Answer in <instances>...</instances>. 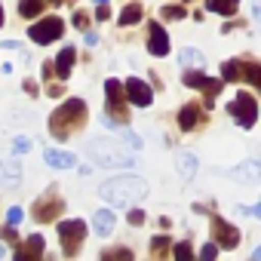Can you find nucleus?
I'll return each instance as SVG.
<instances>
[{
    "mask_svg": "<svg viewBox=\"0 0 261 261\" xmlns=\"http://www.w3.org/2000/svg\"><path fill=\"white\" fill-rule=\"evenodd\" d=\"M83 123H86V101L83 98H68L65 105H59L49 114V133H53V139L65 142L74 133H80Z\"/></svg>",
    "mask_w": 261,
    "mask_h": 261,
    "instance_id": "f257e3e1",
    "label": "nucleus"
},
{
    "mask_svg": "<svg viewBox=\"0 0 261 261\" xmlns=\"http://www.w3.org/2000/svg\"><path fill=\"white\" fill-rule=\"evenodd\" d=\"M98 194H101V200H108L111 206L123 209V206L139 203V200L148 194V185H145L142 178H136V175H117V178L105 181Z\"/></svg>",
    "mask_w": 261,
    "mask_h": 261,
    "instance_id": "f03ea898",
    "label": "nucleus"
},
{
    "mask_svg": "<svg viewBox=\"0 0 261 261\" xmlns=\"http://www.w3.org/2000/svg\"><path fill=\"white\" fill-rule=\"evenodd\" d=\"M129 95H126V83L120 80H105V108H108V126L117 123V126H126L129 123Z\"/></svg>",
    "mask_w": 261,
    "mask_h": 261,
    "instance_id": "7ed1b4c3",
    "label": "nucleus"
},
{
    "mask_svg": "<svg viewBox=\"0 0 261 261\" xmlns=\"http://www.w3.org/2000/svg\"><path fill=\"white\" fill-rule=\"evenodd\" d=\"M62 212H65V200H62L59 188H46V191L34 200V206H31V218H34L37 224H49V221H56Z\"/></svg>",
    "mask_w": 261,
    "mask_h": 261,
    "instance_id": "20e7f679",
    "label": "nucleus"
},
{
    "mask_svg": "<svg viewBox=\"0 0 261 261\" xmlns=\"http://www.w3.org/2000/svg\"><path fill=\"white\" fill-rule=\"evenodd\" d=\"M89 154L101 166H133V154L123 151L120 145H114V139H95V142H89Z\"/></svg>",
    "mask_w": 261,
    "mask_h": 261,
    "instance_id": "39448f33",
    "label": "nucleus"
},
{
    "mask_svg": "<svg viewBox=\"0 0 261 261\" xmlns=\"http://www.w3.org/2000/svg\"><path fill=\"white\" fill-rule=\"evenodd\" d=\"M221 80L224 83H252L255 89H261V65L258 62H237V59H230V62H224L221 65Z\"/></svg>",
    "mask_w": 261,
    "mask_h": 261,
    "instance_id": "423d86ee",
    "label": "nucleus"
},
{
    "mask_svg": "<svg viewBox=\"0 0 261 261\" xmlns=\"http://www.w3.org/2000/svg\"><path fill=\"white\" fill-rule=\"evenodd\" d=\"M59 240H62V252L68 258H74L80 249H83V240H86V221L80 218H68L59 224Z\"/></svg>",
    "mask_w": 261,
    "mask_h": 261,
    "instance_id": "0eeeda50",
    "label": "nucleus"
},
{
    "mask_svg": "<svg viewBox=\"0 0 261 261\" xmlns=\"http://www.w3.org/2000/svg\"><path fill=\"white\" fill-rule=\"evenodd\" d=\"M62 34H65V22L59 16H46V19H40V22H34L28 28V37L34 43H40V46H49V43L62 40Z\"/></svg>",
    "mask_w": 261,
    "mask_h": 261,
    "instance_id": "6e6552de",
    "label": "nucleus"
},
{
    "mask_svg": "<svg viewBox=\"0 0 261 261\" xmlns=\"http://www.w3.org/2000/svg\"><path fill=\"white\" fill-rule=\"evenodd\" d=\"M227 114H230L243 129H249V126L258 120V105H255V98H252L249 92H237V98L227 105Z\"/></svg>",
    "mask_w": 261,
    "mask_h": 261,
    "instance_id": "1a4fd4ad",
    "label": "nucleus"
},
{
    "mask_svg": "<svg viewBox=\"0 0 261 261\" xmlns=\"http://www.w3.org/2000/svg\"><path fill=\"white\" fill-rule=\"evenodd\" d=\"M181 80H185L188 86H194V89H203V92H206V108H212V98L224 89V80H209V77L203 74V68H200V71H185V74H181Z\"/></svg>",
    "mask_w": 261,
    "mask_h": 261,
    "instance_id": "9d476101",
    "label": "nucleus"
},
{
    "mask_svg": "<svg viewBox=\"0 0 261 261\" xmlns=\"http://www.w3.org/2000/svg\"><path fill=\"white\" fill-rule=\"evenodd\" d=\"M212 237L221 249H237V243H240V230L218 215H212Z\"/></svg>",
    "mask_w": 261,
    "mask_h": 261,
    "instance_id": "9b49d317",
    "label": "nucleus"
},
{
    "mask_svg": "<svg viewBox=\"0 0 261 261\" xmlns=\"http://www.w3.org/2000/svg\"><path fill=\"white\" fill-rule=\"evenodd\" d=\"M148 53L157 56V59L169 56V37H166V31H163L160 22H151L148 25Z\"/></svg>",
    "mask_w": 261,
    "mask_h": 261,
    "instance_id": "f8f14e48",
    "label": "nucleus"
},
{
    "mask_svg": "<svg viewBox=\"0 0 261 261\" xmlns=\"http://www.w3.org/2000/svg\"><path fill=\"white\" fill-rule=\"evenodd\" d=\"M126 95H129V101L139 105V108H148V105L154 101L151 86H148L145 80H139V77H129V80H126Z\"/></svg>",
    "mask_w": 261,
    "mask_h": 261,
    "instance_id": "ddd939ff",
    "label": "nucleus"
},
{
    "mask_svg": "<svg viewBox=\"0 0 261 261\" xmlns=\"http://www.w3.org/2000/svg\"><path fill=\"white\" fill-rule=\"evenodd\" d=\"M43 249H46V240H43V237H28L25 243H19V246H16V258L31 261V258H40V255H43Z\"/></svg>",
    "mask_w": 261,
    "mask_h": 261,
    "instance_id": "4468645a",
    "label": "nucleus"
},
{
    "mask_svg": "<svg viewBox=\"0 0 261 261\" xmlns=\"http://www.w3.org/2000/svg\"><path fill=\"white\" fill-rule=\"evenodd\" d=\"M74 62H77V49L74 46H65L59 56H56V77H62V80H68L71 77V71H74Z\"/></svg>",
    "mask_w": 261,
    "mask_h": 261,
    "instance_id": "2eb2a0df",
    "label": "nucleus"
},
{
    "mask_svg": "<svg viewBox=\"0 0 261 261\" xmlns=\"http://www.w3.org/2000/svg\"><path fill=\"white\" fill-rule=\"evenodd\" d=\"M200 123H203V111H200V105H185L181 114H178V126L185 129V133H191V129H197Z\"/></svg>",
    "mask_w": 261,
    "mask_h": 261,
    "instance_id": "dca6fc26",
    "label": "nucleus"
},
{
    "mask_svg": "<svg viewBox=\"0 0 261 261\" xmlns=\"http://www.w3.org/2000/svg\"><path fill=\"white\" fill-rule=\"evenodd\" d=\"M43 160H46L49 166H56V169H71V166L77 163L74 154H68V151H56V148H46V151H43Z\"/></svg>",
    "mask_w": 261,
    "mask_h": 261,
    "instance_id": "f3484780",
    "label": "nucleus"
},
{
    "mask_svg": "<svg viewBox=\"0 0 261 261\" xmlns=\"http://www.w3.org/2000/svg\"><path fill=\"white\" fill-rule=\"evenodd\" d=\"M0 181L4 185H19L22 181V166L16 160H0Z\"/></svg>",
    "mask_w": 261,
    "mask_h": 261,
    "instance_id": "a211bd4d",
    "label": "nucleus"
},
{
    "mask_svg": "<svg viewBox=\"0 0 261 261\" xmlns=\"http://www.w3.org/2000/svg\"><path fill=\"white\" fill-rule=\"evenodd\" d=\"M92 227H95L98 237H108V233L114 230V212H111V209H98V212L92 215Z\"/></svg>",
    "mask_w": 261,
    "mask_h": 261,
    "instance_id": "6ab92c4d",
    "label": "nucleus"
},
{
    "mask_svg": "<svg viewBox=\"0 0 261 261\" xmlns=\"http://www.w3.org/2000/svg\"><path fill=\"white\" fill-rule=\"evenodd\" d=\"M230 175L240 181H261V163H240L237 169H230Z\"/></svg>",
    "mask_w": 261,
    "mask_h": 261,
    "instance_id": "aec40b11",
    "label": "nucleus"
},
{
    "mask_svg": "<svg viewBox=\"0 0 261 261\" xmlns=\"http://www.w3.org/2000/svg\"><path fill=\"white\" fill-rule=\"evenodd\" d=\"M46 7H49V0H19V16L34 19V16H40Z\"/></svg>",
    "mask_w": 261,
    "mask_h": 261,
    "instance_id": "412c9836",
    "label": "nucleus"
},
{
    "mask_svg": "<svg viewBox=\"0 0 261 261\" xmlns=\"http://www.w3.org/2000/svg\"><path fill=\"white\" fill-rule=\"evenodd\" d=\"M240 7V0H206V10L218 13V16H233Z\"/></svg>",
    "mask_w": 261,
    "mask_h": 261,
    "instance_id": "4be33fe9",
    "label": "nucleus"
},
{
    "mask_svg": "<svg viewBox=\"0 0 261 261\" xmlns=\"http://www.w3.org/2000/svg\"><path fill=\"white\" fill-rule=\"evenodd\" d=\"M142 4H126L123 7V13H120V25L126 28V25H136V22H142Z\"/></svg>",
    "mask_w": 261,
    "mask_h": 261,
    "instance_id": "5701e85b",
    "label": "nucleus"
},
{
    "mask_svg": "<svg viewBox=\"0 0 261 261\" xmlns=\"http://www.w3.org/2000/svg\"><path fill=\"white\" fill-rule=\"evenodd\" d=\"M178 62H181L185 68H203V65H206L197 49H181V53H178Z\"/></svg>",
    "mask_w": 261,
    "mask_h": 261,
    "instance_id": "b1692460",
    "label": "nucleus"
},
{
    "mask_svg": "<svg viewBox=\"0 0 261 261\" xmlns=\"http://www.w3.org/2000/svg\"><path fill=\"white\" fill-rule=\"evenodd\" d=\"M151 255H154V258H166V255H169V237H166V233L154 237V243H151Z\"/></svg>",
    "mask_w": 261,
    "mask_h": 261,
    "instance_id": "393cba45",
    "label": "nucleus"
},
{
    "mask_svg": "<svg viewBox=\"0 0 261 261\" xmlns=\"http://www.w3.org/2000/svg\"><path fill=\"white\" fill-rule=\"evenodd\" d=\"M194 169H197V160H194L191 154H181V157H178V172H181L185 178H191Z\"/></svg>",
    "mask_w": 261,
    "mask_h": 261,
    "instance_id": "a878e982",
    "label": "nucleus"
},
{
    "mask_svg": "<svg viewBox=\"0 0 261 261\" xmlns=\"http://www.w3.org/2000/svg\"><path fill=\"white\" fill-rule=\"evenodd\" d=\"M0 237H4V243H10L13 249L22 243V240H19V233H16V224H10V221H7V227H0Z\"/></svg>",
    "mask_w": 261,
    "mask_h": 261,
    "instance_id": "bb28decb",
    "label": "nucleus"
},
{
    "mask_svg": "<svg viewBox=\"0 0 261 261\" xmlns=\"http://www.w3.org/2000/svg\"><path fill=\"white\" fill-rule=\"evenodd\" d=\"M160 16H163L166 22H178V19H185L188 13H185V7H163V10H160Z\"/></svg>",
    "mask_w": 261,
    "mask_h": 261,
    "instance_id": "cd10ccee",
    "label": "nucleus"
},
{
    "mask_svg": "<svg viewBox=\"0 0 261 261\" xmlns=\"http://www.w3.org/2000/svg\"><path fill=\"white\" fill-rule=\"evenodd\" d=\"M74 28L77 31H89V13L86 10H77L74 13Z\"/></svg>",
    "mask_w": 261,
    "mask_h": 261,
    "instance_id": "c85d7f7f",
    "label": "nucleus"
},
{
    "mask_svg": "<svg viewBox=\"0 0 261 261\" xmlns=\"http://www.w3.org/2000/svg\"><path fill=\"white\" fill-rule=\"evenodd\" d=\"M101 258H123V261H129V258H133V252H129V249H105Z\"/></svg>",
    "mask_w": 261,
    "mask_h": 261,
    "instance_id": "c756f323",
    "label": "nucleus"
},
{
    "mask_svg": "<svg viewBox=\"0 0 261 261\" xmlns=\"http://www.w3.org/2000/svg\"><path fill=\"white\" fill-rule=\"evenodd\" d=\"M172 255H175V258H191V255H194V249H191V240L178 243V246L172 249Z\"/></svg>",
    "mask_w": 261,
    "mask_h": 261,
    "instance_id": "7c9ffc66",
    "label": "nucleus"
},
{
    "mask_svg": "<svg viewBox=\"0 0 261 261\" xmlns=\"http://www.w3.org/2000/svg\"><path fill=\"white\" fill-rule=\"evenodd\" d=\"M129 224H133V227L145 224V212H142V209H133V212H129Z\"/></svg>",
    "mask_w": 261,
    "mask_h": 261,
    "instance_id": "2f4dec72",
    "label": "nucleus"
},
{
    "mask_svg": "<svg viewBox=\"0 0 261 261\" xmlns=\"http://www.w3.org/2000/svg\"><path fill=\"white\" fill-rule=\"evenodd\" d=\"M13 151H16V154H28V151H31V142H28V139H16Z\"/></svg>",
    "mask_w": 261,
    "mask_h": 261,
    "instance_id": "473e14b6",
    "label": "nucleus"
},
{
    "mask_svg": "<svg viewBox=\"0 0 261 261\" xmlns=\"http://www.w3.org/2000/svg\"><path fill=\"white\" fill-rule=\"evenodd\" d=\"M7 221H10V224H19V221H22V209H19V206H13V209L7 212Z\"/></svg>",
    "mask_w": 261,
    "mask_h": 261,
    "instance_id": "72a5a7b5",
    "label": "nucleus"
},
{
    "mask_svg": "<svg viewBox=\"0 0 261 261\" xmlns=\"http://www.w3.org/2000/svg\"><path fill=\"white\" fill-rule=\"evenodd\" d=\"M218 249H221L218 243H209V246H203V252H200V255H203V258H215V255H218Z\"/></svg>",
    "mask_w": 261,
    "mask_h": 261,
    "instance_id": "f704fd0d",
    "label": "nucleus"
},
{
    "mask_svg": "<svg viewBox=\"0 0 261 261\" xmlns=\"http://www.w3.org/2000/svg\"><path fill=\"white\" fill-rule=\"evenodd\" d=\"M95 19H98V22L111 19V10H108V4H98V10H95Z\"/></svg>",
    "mask_w": 261,
    "mask_h": 261,
    "instance_id": "c9c22d12",
    "label": "nucleus"
},
{
    "mask_svg": "<svg viewBox=\"0 0 261 261\" xmlns=\"http://www.w3.org/2000/svg\"><path fill=\"white\" fill-rule=\"evenodd\" d=\"M25 92H28V95H37V80L28 77V80H25Z\"/></svg>",
    "mask_w": 261,
    "mask_h": 261,
    "instance_id": "e433bc0d",
    "label": "nucleus"
},
{
    "mask_svg": "<svg viewBox=\"0 0 261 261\" xmlns=\"http://www.w3.org/2000/svg\"><path fill=\"white\" fill-rule=\"evenodd\" d=\"M46 92H49V95H53V98H59V95H62V92H65V89H62V86H59V83H49V86H46Z\"/></svg>",
    "mask_w": 261,
    "mask_h": 261,
    "instance_id": "4c0bfd02",
    "label": "nucleus"
},
{
    "mask_svg": "<svg viewBox=\"0 0 261 261\" xmlns=\"http://www.w3.org/2000/svg\"><path fill=\"white\" fill-rule=\"evenodd\" d=\"M95 43H98V37L92 31H86V46H95Z\"/></svg>",
    "mask_w": 261,
    "mask_h": 261,
    "instance_id": "58836bf2",
    "label": "nucleus"
},
{
    "mask_svg": "<svg viewBox=\"0 0 261 261\" xmlns=\"http://www.w3.org/2000/svg\"><path fill=\"white\" fill-rule=\"evenodd\" d=\"M0 28H4V7H0Z\"/></svg>",
    "mask_w": 261,
    "mask_h": 261,
    "instance_id": "ea45409f",
    "label": "nucleus"
},
{
    "mask_svg": "<svg viewBox=\"0 0 261 261\" xmlns=\"http://www.w3.org/2000/svg\"><path fill=\"white\" fill-rule=\"evenodd\" d=\"M255 261H261V249H255Z\"/></svg>",
    "mask_w": 261,
    "mask_h": 261,
    "instance_id": "a19ab883",
    "label": "nucleus"
},
{
    "mask_svg": "<svg viewBox=\"0 0 261 261\" xmlns=\"http://www.w3.org/2000/svg\"><path fill=\"white\" fill-rule=\"evenodd\" d=\"M49 4H53V7H56V4H65V0H49Z\"/></svg>",
    "mask_w": 261,
    "mask_h": 261,
    "instance_id": "79ce46f5",
    "label": "nucleus"
},
{
    "mask_svg": "<svg viewBox=\"0 0 261 261\" xmlns=\"http://www.w3.org/2000/svg\"><path fill=\"white\" fill-rule=\"evenodd\" d=\"M95 4H108V0H95Z\"/></svg>",
    "mask_w": 261,
    "mask_h": 261,
    "instance_id": "37998d69",
    "label": "nucleus"
},
{
    "mask_svg": "<svg viewBox=\"0 0 261 261\" xmlns=\"http://www.w3.org/2000/svg\"><path fill=\"white\" fill-rule=\"evenodd\" d=\"M0 255H4V246H0Z\"/></svg>",
    "mask_w": 261,
    "mask_h": 261,
    "instance_id": "c03bdc74",
    "label": "nucleus"
},
{
    "mask_svg": "<svg viewBox=\"0 0 261 261\" xmlns=\"http://www.w3.org/2000/svg\"><path fill=\"white\" fill-rule=\"evenodd\" d=\"M65 4H74V0H65Z\"/></svg>",
    "mask_w": 261,
    "mask_h": 261,
    "instance_id": "a18cd8bd",
    "label": "nucleus"
}]
</instances>
